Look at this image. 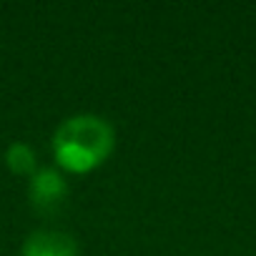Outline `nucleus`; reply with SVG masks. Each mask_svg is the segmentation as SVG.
<instances>
[{"label": "nucleus", "instance_id": "1", "mask_svg": "<svg viewBox=\"0 0 256 256\" xmlns=\"http://www.w3.org/2000/svg\"><path fill=\"white\" fill-rule=\"evenodd\" d=\"M116 146L113 126L93 113H78L66 118L53 134V156L60 168L86 174L100 166Z\"/></svg>", "mask_w": 256, "mask_h": 256}, {"label": "nucleus", "instance_id": "4", "mask_svg": "<svg viewBox=\"0 0 256 256\" xmlns=\"http://www.w3.org/2000/svg\"><path fill=\"white\" fill-rule=\"evenodd\" d=\"M6 164L13 174L18 176H26V174H36V151L23 144V141H16L8 146L6 151Z\"/></svg>", "mask_w": 256, "mask_h": 256}, {"label": "nucleus", "instance_id": "2", "mask_svg": "<svg viewBox=\"0 0 256 256\" xmlns=\"http://www.w3.org/2000/svg\"><path fill=\"white\" fill-rule=\"evenodd\" d=\"M28 198L38 214H58L63 204L68 201V181L56 168H40L30 176Z\"/></svg>", "mask_w": 256, "mask_h": 256}, {"label": "nucleus", "instance_id": "3", "mask_svg": "<svg viewBox=\"0 0 256 256\" xmlns=\"http://www.w3.org/2000/svg\"><path fill=\"white\" fill-rule=\"evenodd\" d=\"M23 256H78V241L68 231L38 228L23 244Z\"/></svg>", "mask_w": 256, "mask_h": 256}]
</instances>
